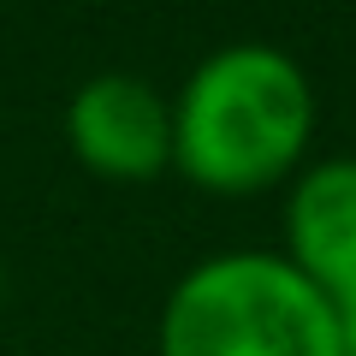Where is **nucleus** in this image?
<instances>
[{"label": "nucleus", "instance_id": "nucleus-1", "mask_svg": "<svg viewBox=\"0 0 356 356\" xmlns=\"http://www.w3.org/2000/svg\"><path fill=\"white\" fill-rule=\"evenodd\" d=\"M315 137V83L285 48L232 42L172 102V166L214 196H255L297 172Z\"/></svg>", "mask_w": 356, "mask_h": 356}, {"label": "nucleus", "instance_id": "nucleus-2", "mask_svg": "<svg viewBox=\"0 0 356 356\" xmlns=\"http://www.w3.org/2000/svg\"><path fill=\"white\" fill-rule=\"evenodd\" d=\"M161 356H344L339 309L285 255L196 261L161 309Z\"/></svg>", "mask_w": 356, "mask_h": 356}, {"label": "nucleus", "instance_id": "nucleus-3", "mask_svg": "<svg viewBox=\"0 0 356 356\" xmlns=\"http://www.w3.org/2000/svg\"><path fill=\"white\" fill-rule=\"evenodd\" d=\"M65 143L95 178L149 184L172 166V102L143 77L102 72L65 107Z\"/></svg>", "mask_w": 356, "mask_h": 356}, {"label": "nucleus", "instance_id": "nucleus-4", "mask_svg": "<svg viewBox=\"0 0 356 356\" xmlns=\"http://www.w3.org/2000/svg\"><path fill=\"white\" fill-rule=\"evenodd\" d=\"M285 261L332 309L356 303V161H315L285 202Z\"/></svg>", "mask_w": 356, "mask_h": 356}, {"label": "nucleus", "instance_id": "nucleus-5", "mask_svg": "<svg viewBox=\"0 0 356 356\" xmlns=\"http://www.w3.org/2000/svg\"><path fill=\"white\" fill-rule=\"evenodd\" d=\"M339 339H344V356H356V303L339 309Z\"/></svg>", "mask_w": 356, "mask_h": 356}]
</instances>
